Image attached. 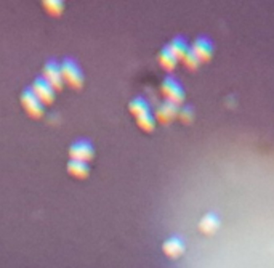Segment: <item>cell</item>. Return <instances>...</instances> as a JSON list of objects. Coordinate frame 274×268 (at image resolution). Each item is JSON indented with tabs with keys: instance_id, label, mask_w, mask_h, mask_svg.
Returning <instances> with one entry per match:
<instances>
[{
	"instance_id": "3",
	"label": "cell",
	"mask_w": 274,
	"mask_h": 268,
	"mask_svg": "<svg viewBox=\"0 0 274 268\" xmlns=\"http://www.w3.org/2000/svg\"><path fill=\"white\" fill-rule=\"evenodd\" d=\"M21 105L26 114L32 119H40L43 116V103L36 96V94L31 89H26L23 94H21Z\"/></svg>"
},
{
	"instance_id": "11",
	"label": "cell",
	"mask_w": 274,
	"mask_h": 268,
	"mask_svg": "<svg viewBox=\"0 0 274 268\" xmlns=\"http://www.w3.org/2000/svg\"><path fill=\"white\" fill-rule=\"evenodd\" d=\"M177 63H178V58L172 53V50L168 48V45H165L161 50V53H159V64H161L164 69L170 73V71L175 69Z\"/></svg>"
},
{
	"instance_id": "14",
	"label": "cell",
	"mask_w": 274,
	"mask_h": 268,
	"mask_svg": "<svg viewBox=\"0 0 274 268\" xmlns=\"http://www.w3.org/2000/svg\"><path fill=\"white\" fill-rule=\"evenodd\" d=\"M128 111L133 114L135 117H140V116H143V114L151 113V106H149V103L145 100V98L136 96V98H133V100L130 101Z\"/></svg>"
},
{
	"instance_id": "17",
	"label": "cell",
	"mask_w": 274,
	"mask_h": 268,
	"mask_svg": "<svg viewBox=\"0 0 274 268\" xmlns=\"http://www.w3.org/2000/svg\"><path fill=\"white\" fill-rule=\"evenodd\" d=\"M182 61H183V64H184V66L188 68V69H196V68H197V66H199V64H201L199 58L196 57V55H194V52L191 50V48H189V52L186 53L184 57H183V59H182Z\"/></svg>"
},
{
	"instance_id": "5",
	"label": "cell",
	"mask_w": 274,
	"mask_h": 268,
	"mask_svg": "<svg viewBox=\"0 0 274 268\" xmlns=\"http://www.w3.org/2000/svg\"><path fill=\"white\" fill-rule=\"evenodd\" d=\"M43 79L53 87L55 92L63 89L64 82H63V76H61V66H59L55 59H50V61L43 66Z\"/></svg>"
},
{
	"instance_id": "12",
	"label": "cell",
	"mask_w": 274,
	"mask_h": 268,
	"mask_svg": "<svg viewBox=\"0 0 274 268\" xmlns=\"http://www.w3.org/2000/svg\"><path fill=\"white\" fill-rule=\"evenodd\" d=\"M168 48L172 50V53H173L178 59H183V57L189 52L191 47L188 45V42H186L184 37L177 36V37H173L172 42L168 43Z\"/></svg>"
},
{
	"instance_id": "6",
	"label": "cell",
	"mask_w": 274,
	"mask_h": 268,
	"mask_svg": "<svg viewBox=\"0 0 274 268\" xmlns=\"http://www.w3.org/2000/svg\"><path fill=\"white\" fill-rule=\"evenodd\" d=\"M31 90L34 92L36 96L43 103V106H45V105H52V103L55 101V89L43 77L36 79L34 84H32V89Z\"/></svg>"
},
{
	"instance_id": "7",
	"label": "cell",
	"mask_w": 274,
	"mask_h": 268,
	"mask_svg": "<svg viewBox=\"0 0 274 268\" xmlns=\"http://www.w3.org/2000/svg\"><path fill=\"white\" fill-rule=\"evenodd\" d=\"M191 50L194 52V55H196L197 58H199L201 63H207L212 58V55H213V42L209 39V37L199 36L194 40L193 47H191Z\"/></svg>"
},
{
	"instance_id": "18",
	"label": "cell",
	"mask_w": 274,
	"mask_h": 268,
	"mask_svg": "<svg viewBox=\"0 0 274 268\" xmlns=\"http://www.w3.org/2000/svg\"><path fill=\"white\" fill-rule=\"evenodd\" d=\"M178 117H180V121H182L183 124H191V122H193V119H194V109L191 106L180 108Z\"/></svg>"
},
{
	"instance_id": "15",
	"label": "cell",
	"mask_w": 274,
	"mask_h": 268,
	"mask_svg": "<svg viewBox=\"0 0 274 268\" xmlns=\"http://www.w3.org/2000/svg\"><path fill=\"white\" fill-rule=\"evenodd\" d=\"M136 125H138L143 132H152L156 127V117L152 116V113L143 114V116L136 117Z\"/></svg>"
},
{
	"instance_id": "8",
	"label": "cell",
	"mask_w": 274,
	"mask_h": 268,
	"mask_svg": "<svg viewBox=\"0 0 274 268\" xmlns=\"http://www.w3.org/2000/svg\"><path fill=\"white\" fill-rule=\"evenodd\" d=\"M178 111H180V108L177 105H173V103L165 100L157 106L154 117H156V121H159L161 124H168V122H172L175 117H178Z\"/></svg>"
},
{
	"instance_id": "13",
	"label": "cell",
	"mask_w": 274,
	"mask_h": 268,
	"mask_svg": "<svg viewBox=\"0 0 274 268\" xmlns=\"http://www.w3.org/2000/svg\"><path fill=\"white\" fill-rule=\"evenodd\" d=\"M68 172H69V175H73L74 178L84 180V178L89 177L90 169H89V166H87L85 162H80V161H69V162H68Z\"/></svg>"
},
{
	"instance_id": "1",
	"label": "cell",
	"mask_w": 274,
	"mask_h": 268,
	"mask_svg": "<svg viewBox=\"0 0 274 268\" xmlns=\"http://www.w3.org/2000/svg\"><path fill=\"white\" fill-rule=\"evenodd\" d=\"M61 76L63 82H66L71 89L79 90L84 85V74L79 68V64L71 58H66L61 63Z\"/></svg>"
},
{
	"instance_id": "2",
	"label": "cell",
	"mask_w": 274,
	"mask_h": 268,
	"mask_svg": "<svg viewBox=\"0 0 274 268\" xmlns=\"http://www.w3.org/2000/svg\"><path fill=\"white\" fill-rule=\"evenodd\" d=\"M161 90L164 96L167 98V101L173 103V105H182V103L184 101V90L182 84L172 77V76H167L165 79L162 80V85H161Z\"/></svg>"
},
{
	"instance_id": "9",
	"label": "cell",
	"mask_w": 274,
	"mask_h": 268,
	"mask_svg": "<svg viewBox=\"0 0 274 268\" xmlns=\"http://www.w3.org/2000/svg\"><path fill=\"white\" fill-rule=\"evenodd\" d=\"M184 241L182 238L178 236H173V238H168L167 241H164L162 244V250L164 254L170 259H178V257H182L184 252Z\"/></svg>"
},
{
	"instance_id": "4",
	"label": "cell",
	"mask_w": 274,
	"mask_h": 268,
	"mask_svg": "<svg viewBox=\"0 0 274 268\" xmlns=\"http://www.w3.org/2000/svg\"><path fill=\"white\" fill-rule=\"evenodd\" d=\"M95 156V150H93L91 143L85 140H79L71 145L69 148V157L71 161H80V162H90Z\"/></svg>"
},
{
	"instance_id": "10",
	"label": "cell",
	"mask_w": 274,
	"mask_h": 268,
	"mask_svg": "<svg viewBox=\"0 0 274 268\" xmlns=\"http://www.w3.org/2000/svg\"><path fill=\"white\" fill-rule=\"evenodd\" d=\"M220 228V218L217 214H205L199 220V230L204 234H213L217 230Z\"/></svg>"
},
{
	"instance_id": "16",
	"label": "cell",
	"mask_w": 274,
	"mask_h": 268,
	"mask_svg": "<svg viewBox=\"0 0 274 268\" xmlns=\"http://www.w3.org/2000/svg\"><path fill=\"white\" fill-rule=\"evenodd\" d=\"M43 7H45L47 13L52 16H59L64 10V3L63 2H56V0H52V2H43Z\"/></svg>"
}]
</instances>
